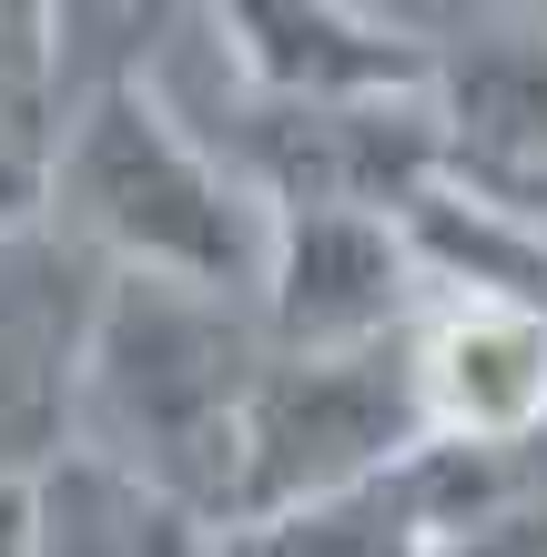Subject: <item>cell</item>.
Wrapping results in <instances>:
<instances>
[{"label": "cell", "mask_w": 547, "mask_h": 557, "mask_svg": "<svg viewBox=\"0 0 547 557\" xmlns=\"http://www.w3.org/2000/svg\"><path fill=\"white\" fill-rule=\"evenodd\" d=\"M51 234H72L102 274L192 284L253 305L274 264V203L203 143L152 61L82 82L51 143Z\"/></svg>", "instance_id": "1"}, {"label": "cell", "mask_w": 547, "mask_h": 557, "mask_svg": "<svg viewBox=\"0 0 547 557\" xmlns=\"http://www.w3.org/2000/svg\"><path fill=\"white\" fill-rule=\"evenodd\" d=\"M264 375H274V335L253 305L112 274L102 324H91V366H82V436L72 446L122 456L133 476H152L192 517L234 528L244 425H253Z\"/></svg>", "instance_id": "2"}, {"label": "cell", "mask_w": 547, "mask_h": 557, "mask_svg": "<svg viewBox=\"0 0 547 557\" xmlns=\"http://www.w3.org/2000/svg\"><path fill=\"white\" fill-rule=\"evenodd\" d=\"M415 456H426V406H415L406 335L365 355H274L253 425H244L234 528H264V517H295L325 497H365V486L406 476Z\"/></svg>", "instance_id": "3"}, {"label": "cell", "mask_w": 547, "mask_h": 557, "mask_svg": "<svg viewBox=\"0 0 547 557\" xmlns=\"http://www.w3.org/2000/svg\"><path fill=\"white\" fill-rule=\"evenodd\" d=\"M112 274L72 234H0V497L82 436V366Z\"/></svg>", "instance_id": "4"}, {"label": "cell", "mask_w": 547, "mask_h": 557, "mask_svg": "<svg viewBox=\"0 0 547 557\" xmlns=\"http://www.w3.org/2000/svg\"><path fill=\"white\" fill-rule=\"evenodd\" d=\"M244 102L274 112H356V102H436V41L375 21L356 0H223L203 11Z\"/></svg>", "instance_id": "5"}, {"label": "cell", "mask_w": 547, "mask_h": 557, "mask_svg": "<svg viewBox=\"0 0 547 557\" xmlns=\"http://www.w3.org/2000/svg\"><path fill=\"white\" fill-rule=\"evenodd\" d=\"M264 314L274 355H365L415 335L426 274H415L406 223L385 213H274V264H264Z\"/></svg>", "instance_id": "6"}, {"label": "cell", "mask_w": 547, "mask_h": 557, "mask_svg": "<svg viewBox=\"0 0 547 557\" xmlns=\"http://www.w3.org/2000/svg\"><path fill=\"white\" fill-rule=\"evenodd\" d=\"M426 446H547V324L487 294H426L406 335Z\"/></svg>", "instance_id": "7"}, {"label": "cell", "mask_w": 547, "mask_h": 557, "mask_svg": "<svg viewBox=\"0 0 547 557\" xmlns=\"http://www.w3.org/2000/svg\"><path fill=\"white\" fill-rule=\"evenodd\" d=\"M436 122L476 193L547 173V21H476L436 41Z\"/></svg>", "instance_id": "8"}, {"label": "cell", "mask_w": 547, "mask_h": 557, "mask_svg": "<svg viewBox=\"0 0 547 557\" xmlns=\"http://www.w3.org/2000/svg\"><path fill=\"white\" fill-rule=\"evenodd\" d=\"M21 507H30V557H223L213 517H192L102 446H61L21 486Z\"/></svg>", "instance_id": "9"}, {"label": "cell", "mask_w": 547, "mask_h": 557, "mask_svg": "<svg viewBox=\"0 0 547 557\" xmlns=\"http://www.w3.org/2000/svg\"><path fill=\"white\" fill-rule=\"evenodd\" d=\"M436 517L415 497V467L365 486V497H325V507H295V517H264V528H234L223 557H426Z\"/></svg>", "instance_id": "10"}, {"label": "cell", "mask_w": 547, "mask_h": 557, "mask_svg": "<svg viewBox=\"0 0 547 557\" xmlns=\"http://www.w3.org/2000/svg\"><path fill=\"white\" fill-rule=\"evenodd\" d=\"M61 112H72V11L0 0V122L61 143Z\"/></svg>", "instance_id": "11"}, {"label": "cell", "mask_w": 547, "mask_h": 557, "mask_svg": "<svg viewBox=\"0 0 547 557\" xmlns=\"http://www.w3.org/2000/svg\"><path fill=\"white\" fill-rule=\"evenodd\" d=\"M426 557H547V456L507 486V497H487L476 517H446V528L426 537Z\"/></svg>", "instance_id": "12"}, {"label": "cell", "mask_w": 547, "mask_h": 557, "mask_svg": "<svg viewBox=\"0 0 547 557\" xmlns=\"http://www.w3.org/2000/svg\"><path fill=\"white\" fill-rule=\"evenodd\" d=\"M51 223V143L0 122V234H41Z\"/></svg>", "instance_id": "13"}, {"label": "cell", "mask_w": 547, "mask_h": 557, "mask_svg": "<svg viewBox=\"0 0 547 557\" xmlns=\"http://www.w3.org/2000/svg\"><path fill=\"white\" fill-rule=\"evenodd\" d=\"M0 557H30V507H21V486L0 497Z\"/></svg>", "instance_id": "14"}]
</instances>
